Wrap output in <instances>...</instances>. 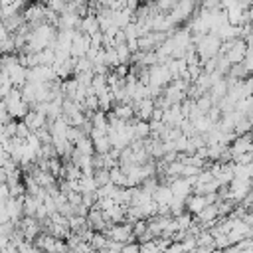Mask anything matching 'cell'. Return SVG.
<instances>
[{"instance_id": "obj_8", "label": "cell", "mask_w": 253, "mask_h": 253, "mask_svg": "<svg viewBox=\"0 0 253 253\" xmlns=\"http://www.w3.org/2000/svg\"><path fill=\"white\" fill-rule=\"evenodd\" d=\"M61 2H69V0H61Z\"/></svg>"}, {"instance_id": "obj_2", "label": "cell", "mask_w": 253, "mask_h": 253, "mask_svg": "<svg viewBox=\"0 0 253 253\" xmlns=\"http://www.w3.org/2000/svg\"><path fill=\"white\" fill-rule=\"evenodd\" d=\"M113 117L121 119V121H130L134 117V111H132V105L130 103H121V105H113V109L109 111Z\"/></svg>"}, {"instance_id": "obj_3", "label": "cell", "mask_w": 253, "mask_h": 253, "mask_svg": "<svg viewBox=\"0 0 253 253\" xmlns=\"http://www.w3.org/2000/svg\"><path fill=\"white\" fill-rule=\"evenodd\" d=\"M73 148H75L81 156H93V154H95V150H93V142H91V138H89V136L79 138V140L73 144Z\"/></svg>"}, {"instance_id": "obj_5", "label": "cell", "mask_w": 253, "mask_h": 253, "mask_svg": "<svg viewBox=\"0 0 253 253\" xmlns=\"http://www.w3.org/2000/svg\"><path fill=\"white\" fill-rule=\"evenodd\" d=\"M93 180H95V184H97V188H101V186H105V184H109V170H105V168H97V170H93Z\"/></svg>"}, {"instance_id": "obj_7", "label": "cell", "mask_w": 253, "mask_h": 253, "mask_svg": "<svg viewBox=\"0 0 253 253\" xmlns=\"http://www.w3.org/2000/svg\"><path fill=\"white\" fill-rule=\"evenodd\" d=\"M119 253H140V245H138V243H134V241L125 243V245L121 247V251H119Z\"/></svg>"}, {"instance_id": "obj_1", "label": "cell", "mask_w": 253, "mask_h": 253, "mask_svg": "<svg viewBox=\"0 0 253 253\" xmlns=\"http://www.w3.org/2000/svg\"><path fill=\"white\" fill-rule=\"evenodd\" d=\"M79 32L81 34H85V36H93V34H97V32H101L99 30V22H97V18H95V14H87V16H83L81 18V26H79Z\"/></svg>"}, {"instance_id": "obj_6", "label": "cell", "mask_w": 253, "mask_h": 253, "mask_svg": "<svg viewBox=\"0 0 253 253\" xmlns=\"http://www.w3.org/2000/svg\"><path fill=\"white\" fill-rule=\"evenodd\" d=\"M30 132H32V130L24 125V121H16V136H18V138L26 140V138L30 136Z\"/></svg>"}, {"instance_id": "obj_4", "label": "cell", "mask_w": 253, "mask_h": 253, "mask_svg": "<svg viewBox=\"0 0 253 253\" xmlns=\"http://www.w3.org/2000/svg\"><path fill=\"white\" fill-rule=\"evenodd\" d=\"M93 142V150L95 154H107L111 150V142H109V136H97V138H91Z\"/></svg>"}]
</instances>
